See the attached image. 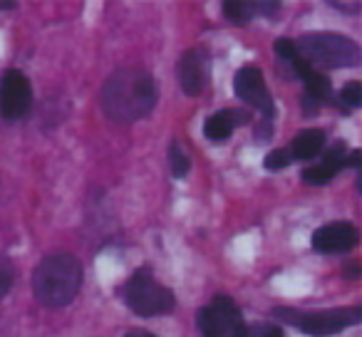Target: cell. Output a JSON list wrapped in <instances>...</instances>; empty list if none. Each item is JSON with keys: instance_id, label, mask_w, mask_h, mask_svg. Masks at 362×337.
<instances>
[{"instance_id": "cell-1", "label": "cell", "mask_w": 362, "mask_h": 337, "mask_svg": "<svg viewBox=\"0 0 362 337\" xmlns=\"http://www.w3.org/2000/svg\"><path fill=\"white\" fill-rule=\"evenodd\" d=\"M156 82L141 67H122L107 77L102 87V110L117 124L146 117L156 105Z\"/></svg>"}, {"instance_id": "cell-2", "label": "cell", "mask_w": 362, "mask_h": 337, "mask_svg": "<svg viewBox=\"0 0 362 337\" xmlns=\"http://www.w3.org/2000/svg\"><path fill=\"white\" fill-rule=\"evenodd\" d=\"M82 285V266L70 253L50 256L33 273V290L35 297L47 307L70 305Z\"/></svg>"}, {"instance_id": "cell-3", "label": "cell", "mask_w": 362, "mask_h": 337, "mask_svg": "<svg viewBox=\"0 0 362 337\" xmlns=\"http://www.w3.org/2000/svg\"><path fill=\"white\" fill-rule=\"evenodd\" d=\"M296 50L310 67L320 65L332 67V70H342V67H357L362 60L357 42L345 35H335V32H310V35H303L296 42Z\"/></svg>"}, {"instance_id": "cell-4", "label": "cell", "mask_w": 362, "mask_h": 337, "mask_svg": "<svg viewBox=\"0 0 362 337\" xmlns=\"http://www.w3.org/2000/svg\"><path fill=\"white\" fill-rule=\"evenodd\" d=\"M119 295L124 300V305L132 312H136L139 317H156L171 312L176 305V297L169 288H164L161 283H156L151 278V273L136 271L124 285L119 288Z\"/></svg>"}, {"instance_id": "cell-5", "label": "cell", "mask_w": 362, "mask_h": 337, "mask_svg": "<svg viewBox=\"0 0 362 337\" xmlns=\"http://www.w3.org/2000/svg\"><path fill=\"white\" fill-rule=\"evenodd\" d=\"M273 315L281 317L283 322H288L296 330L305 332V335L327 337L357 325L362 320V307L352 305V307H337V310H322V312L320 310L300 312V310H293V307H276Z\"/></svg>"}, {"instance_id": "cell-6", "label": "cell", "mask_w": 362, "mask_h": 337, "mask_svg": "<svg viewBox=\"0 0 362 337\" xmlns=\"http://www.w3.org/2000/svg\"><path fill=\"white\" fill-rule=\"evenodd\" d=\"M197 327L204 337H246V322L228 295H216L197 312Z\"/></svg>"}, {"instance_id": "cell-7", "label": "cell", "mask_w": 362, "mask_h": 337, "mask_svg": "<svg viewBox=\"0 0 362 337\" xmlns=\"http://www.w3.org/2000/svg\"><path fill=\"white\" fill-rule=\"evenodd\" d=\"M33 87L21 70H8L0 77V117L6 122H18L30 112Z\"/></svg>"}, {"instance_id": "cell-8", "label": "cell", "mask_w": 362, "mask_h": 337, "mask_svg": "<svg viewBox=\"0 0 362 337\" xmlns=\"http://www.w3.org/2000/svg\"><path fill=\"white\" fill-rule=\"evenodd\" d=\"M233 92L241 102H246L248 107L261 112L266 119H271L276 114V105H273V97L266 87V80H263V72L258 67L248 65L241 67L233 77Z\"/></svg>"}, {"instance_id": "cell-9", "label": "cell", "mask_w": 362, "mask_h": 337, "mask_svg": "<svg viewBox=\"0 0 362 337\" xmlns=\"http://www.w3.org/2000/svg\"><path fill=\"white\" fill-rule=\"evenodd\" d=\"M176 75H179V85L184 95H202L209 85V77H211V55L206 47H192L184 52L179 57V65H176Z\"/></svg>"}, {"instance_id": "cell-10", "label": "cell", "mask_w": 362, "mask_h": 337, "mask_svg": "<svg viewBox=\"0 0 362 337\" xmlns=\"http://www.w3.org/2000/svg\"><path fill=\"white\" fill-rule=\"evenodd\" d=\"M357 241H360V233L347 221L325 223L313 233V248L317 253H347L357 246Z\"/></svg>"}, {"instance_id": "cell-11", "label": "cell", "mask_w": 362, "mask_h": 337, "mask_svg": "<svg viewBox=\"0 0 362 337\" xmlns=\"http://www.w3.org/2000/svg\"><path fill=\"white\" fill-rule=\"evenodd\" d=\"M345 166V144L337 141L327 149V154L322 156L320 164H313L308 169H303L300 179L310 187H322V184H330L335 179V174Z\"/></svg>"}, {"instance_id": "cell-12", "label": "cell", "mask_w": 362, "mask_h": 337, "mask_svg": "<svg viewBox=\"0 0 362 337\" xmlns=\"http://www.w3.org/2000/svg\"><path fill=\"white\" fill-rule=\"evenodd\" d=\"M246 122H251V114H248V112L223 110V112H216V114L209 117L206 124H204V134H206V139H211V141H226L228 136L233 134V129L246 124Z\"/></svg>"}, {"instance_id": "cell-13", "label": "cell", "mask_w": 362, "mask_h": 337, "mask_svg": "<svg viewBox=\"0 0 362 337\" xmlns=\"http://www.w3.org/2000/svg\"><path fill=\"white\" fill-rule=\"evenodd\" d=\"M325 149V131L322 129H303L296 139L291 141V159L296 161H310Z\"/></svg>"}, {"instance_id": "cell-14", "label": "cell", "mask_w": 362, "mask_h": 337, "mask_svg": "<svg viewBox=\"0 0 362 337\" xmlns=\"http://www.w3.org/2000/svg\"><path fill=\"white\" fill-rule=\"evenodd\" d=\"M223 16L231 23H236V25H246L258 16V3L256 0H251V3L248 0H226L223 3Z\"/></svg>"}, {"instance_id": "cell-15", "label": "cell", "mask_w": 362, "mask_h": 337, "mask_svg": "<svg viewBox=\"0 0 362 337\" xmlns=\"http://www.w3.org/2000/svg\"><path fill=\"white\" fill-rule=\"evenodd\" d=\"M303 82H305V97L310 102H315V105H320L322 100H327L330 97V80H327L322 72H315V70H308V75L303 77Z\"/></svg>"}, {"instance_id": "cell-16", "label": "cell", "mask_w": 362, "mask_h": 337, "mask_svg": "<svg viewBox=\"0 0 362 337\" xmlns=\"http://www.w3.org/2000/svg\"><path fill=\"white\" fill-rule=\"evenodd\" d=\"M169 166H171V174L176 179H184L192 169V161H189V154L184 151V146L179 141H171L169 144Z\"/></svg>"}, {"instance_id": "cell-17", "label": "cell", "mask_w": 362, "mask_h": 337, "mask_svg": "<svg viewBox=\"0 0 362 337\" xmlns=\"http://www.w3.org/2000/svg\"><path fill=\"white\" fill-rule=\"evenodd\" d=\"M13 280H16V268H13V263L6 256H0V300L11 292Z\"/></svg>"}, {"instance_id": "cell-18", "label": "cell", "mask_w": 362, "mask_h": 337, "mask_svg": "<svg viewBox=\"0 0 362 337\" xmlns=\"http://www.w3.org/2000/svg\"><path fill=\"white\" fill-rule=\"evenodd\" d=\"M340 102H345L350 110H357L362 105V85L357 80H350L340 92Z\"/></svg>"}, {"instance_id": "cell-19", "label": "cell", "mask_w": 362, "mask_h": 337, "mask_svg": "<svg viewBox=\"0 0 362 337\" xmlns=\"http://www.w3.org/2000/svg\"><path fill=\"white\" fill-rule=\"evenodd\" d=\"M246 337H283V330L276 322H256L246 325Z\"/></svg>"}, {"instance_id": "cell-20", "label": "cell", "mask_w": 362, "mask_h": 337, "mask_svg": "<svg viewBox=\"0 0 362 337\" xmlns=\"http://www.w3.org/2000/svg\"><path fill=\"white\" fill-rule=\"evenodd\" d=\"M291 161L293 159H291V154H288V149H276V151H271V154L266 156L263 166H266L268 172H281V169H286Z\"/></svg>"}, {"instance_id": "cell-21", "label": "cell", "mask_w": 362, "mask_h": 337, "mask_svg": "<svg viewBox=\"0 0 362 337\" xmlns=\"http://www.w3.org/2000/svg\"><path fill=\"white\" fill-rule=\"evenodd\" d=\"M124 337H156L154 332H146V330H129Z\"/></svg>"}]
</instances>
